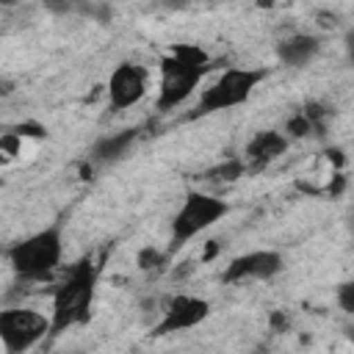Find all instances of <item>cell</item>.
Returning a JSON list of instances; mask_svg holds the SVG:
<instances>
[{
  "label": "cell",
  "mask_w": 354,
  "mask_h": 354,
  "mask_svg": "<svg viewBox=\"0 0 354 354\" xmlns=\"http://www.w3.org/2000/svg\"><path fill=\"white\" fill-rule=\"evenodd\" d=\"M102 266L94 254H83L50 290V335H64L91 318Z\"/></svg>",
  "instance_id": "obj_1"
},
{
  "label": "cell",
  "mask_w": 354,
  "mask_h": 354,
  "mask_svg": "<svg viewBox=\"0 0 354 354\" xmlns=\"http://www.w3.org/2000/svg\"><path fill=\"white\" fill-rule=\"evenodd\" d=\"M210 69L213 58L207 55V50H202L199 44H174L158 66V111L169 113L185 105Z\"/></svg>",
  "instance_id": "obj_2"
},
{
  "label": "cell",
  "mask_w": 354,
  "mask_h": 354,
  "mask_svg": "<svg viewBox=\"0 0 354 354\" xmlns=\"http://www.w3.org/2000/svg\"><path fill=\"white\" fill-rule=\"evenodd\" d=\"M6 263L19 282H47L64 263V227L55 221L14 241Z\"/></svg>",
  "instance_id": "obj_3"
},
{
  "label": "cell",
  "mask_w": 354,
  "mask_h": 354,
  "mask_svg": "<svg viewBox=\"0 0 354 354\" xmlns=\"http://www.w3.org/2000/svg\"><path fill=\"white\" fill-rule=\"evenodd\" d=\"M230 210H232L230 199H224L218 194L199 191V188H188L180 207L174 210V216L169 221V246H166V252L174 257L185 243H191L194 238H199L202 232H207L210 227L224 221L230 216Z\"/></svg>",
  "instance_id": "obj_4"
},
{
  "label": "cell",
  "mask_w": 354,
  "mask_h": 354,
  "mask_svg": "<svg viewBox=\"0 0 354 354\" xmlns=\"http://www.w3.org/2000/svg\"><path fill=\"white\" fill-rule=\"evenodd\" d=\"M266 77H268V69H263V66H227L210 86H205L199 91V100H196L194 111L188 113V119L227 113L232 108L246 105Z\"/></svg>",
  "instance_id": "obj_5"
},
{
  "label": "cell",
  "mask_w": 354,
  "mask_h": 354,
  "mask_svg": "<svg viewBox=\"0 0 354 354\" xmlns=\"http://www.w3.org/2000/svg\"><path fill=\"white\" fill-rule=\"evenodd\" d=\"M50 335V315L30 307H3L0 310V346L8 354H22L36 348Z\"/></svg>",
  "instance_id": "obj_6"
},
{
  "label": "cell",
  "mask_w": 354,
  "mask_h": 354,
  "mask_svg": "<svg viewBox=\"0 0 354 354\" xmlns=\"http://www.w3.org/2000/svg\"><path fill=\"white\" fill-rule=\"evenodd\" d=\"M213 313V304L205 296L196 293H174L160 313V321L149 329L152 337H166V335H180V332H191L199 324H205Z\"/></svg>",
  "instance_id": "obj_7"
},
{
  "label": "cell",
  "mask_w": 354,
  "mask_h": 354,
  "mask_svg": "<svg viewBox=\"0 0 354 354\" xmlns=\"http://www.w3.org/2000/svg\"><path fill=\"white\" fill-rule=\"evenodd\" d=\"M149 94V69L138 61H119L108 80H105V97L111 111H127L136 108Z\"/></svg>",
  "instance_id": "obj_8"
},
{
  "label": "cell",
  "mask_w": 354,
  "mask_h": 354,
  "mask_svg": "<svg viewBox=\"0 0 354 354\" xmlns=\"http://www.w3.org/2000/svg\"><path fill=\"white\" fill-rule=\"evenodd\" d=\"M285 271V257L277 249H252L243 254H235L224 271V285H246V282H268Z\"/></svg>",
  "instance_id": "obj_9"
},
{
  "label": "cell",
  "mask_w": 354,
  "mask_h": 354,
  "mask_svg": "<svg viewBox=\"0 0 354 354\" xmlns=\"http://www.w3.org/2000/svg\"><path fill=\"white\" fill-rule=\"evenodd\" d=\"M288 147H290V138L279 127H266L252 133V138L241 149V160L246 163L249 174H257V171H266L271 163H277L288 152Z\"/></svg>",
  "instance_id": "obj_10"
},
{
  "label": "cell",
  "mask_w": 354,
  "mask_h": 354,
  "mask_svg": "<svg viewBox=\"0 0 354 354\" xmlns=\"http://www.w3.org/2000/svg\"><path fill=\"white\" fill-rule=\"evenodd\" d=\"M329 119H332V108L321 100H310L299 108H293V113L285 116L282 122V133L290 138V141H304V138H324L326 136V127H329Z\"/></svg>",
  "instance_id": "obj_11"
},
{
  "label": "cell",
  "mask_w": 354,
  "mask_h": 354,
  "mask_svg": "<svg viewBox=\"0 0 354 354\" xmlns=\"http://www.w3.org/2000/svg\"><path fill=\"white\" fill-rule=\"evenodd\" d=\"M321 50H324L321 36L296 30V33H288L277 41V61L288 69H304L321 55Z\"/></svg>",
  "instance_id": "obj_12"
},
{
  "label": "cell",
  "mask_w": 354,
  "mask_h": 354,
  "mask_svg": "<svg viewBox=\"0 0 354 354\" xmlns=\"http://www.w3.org/2000/svg\"><path fill=\"white\" fill-rule=\"evenodd\" d=\"M136 141V130H119V133H111V136H102L94 147H91V160L97 163H108V160H116L127 152V147Z\"/></svg>",
  "instance_id": "obj_13"
},
{
  "label": "cell",
  "mask_w": 354,
  "mask_h": 354,
  "mask_svg": "<svg viewBox=\"0 0 354 354\" xmlns=\"http://www.w3.org/2000/svg\"><path fill=\"white\" fill-rule=\"evenodd\" d=\"M243 174H249V171H246V163L241 160V155H235V158H227V160L213 163L210 169H205V171H202V180L210 183V185L224 188V185L238 183Z\"/></svg>",
  "instance_id": "obj_14"
},
{
  "label": "cell",
  "mask_w": 354,
  "mask_h": 354,
  "mask_svg": "<svg viewBox=\"0 0 354 354\" xmlns=\"http://www.w3.org/2000/svg\"><path fill=\"white\" fill-rule=\"evenodd\" d=\"M169 260H171V254L166 252V249H155V246H147V249H141L138 252V268L141 271H147V274H158V271H163L166 266H169Z\"/></svg>",
  "instance_id": "obj_15"
},
{
  "label": "cell",
  "mask_w": 354,
  "mask_h": 354,
  "mask_svg": "<svg viewBox=\"0 0 354 354\" xmlns=\"http://www.w3.org/2000/svg\"><path fill=\"white\" fill-rule=\"evenodd\" d=\"M335 299H337V307H340L346 315H354V282H351V279H346V282L337 285Z\"/></svg>",
  "instance_id": "obj_16"
},
{
  "label": "cell",
  "mask_w": 354,
  "mask_h": 354,
  "mask_svg": "<svg viewBox=\"0 0 354 354\" xmlns=\"http://www.w3.org/2000/svg\"><path fill=\"white\" fill-rule=\"evenodd\" d=\"M44 11H50L53 17H69L77 14V0H41Z\"/></svg>",
  "instance_id": "obj_17"
},
{
  "label": "cell",
  "mask_w": 354,
  "mask_h": 354,
  "mask_svg": "<svg viewBox=\"0 0 354 354\" xmlns=\"http://www.w3.org/2000/svg\"><path fill=\"white\" fill-rule=\"evenodd\" d=\"M318 25L326 28V30H329V28L337 30V28H340V14H335V11H321V14H318Z\"/></svg>",
  "instance_id": "obj_18"
},
{
  "label": "cell",
  "mask_w": 354,
  "mask_h": 354,
  "mask_svg": "<svg viewBox=\"0 0 354 354\" xmlns=\"http://www.w3.org/2000/svg\"><path fill=\"white\" fill-rule=\"evenodd\" d=\"M17 0H0V6H14Z\"/></svg>",
  "instance_id": "obj_19"
},
{
  "label": "cell",
  "mask_w": 354,
  "mask_h": 354,
  "mask_svg": "<svg viewBox=\"0 0 354 354\" xmlns=\"http://www.w3.org/2000/svg\"><path fill=\"white\" fill-rule=\"evenodd\" d=\"M277 0H260V6H274Z\"/></svg>",
  "instance_id": "obj_20"
}]
</instances>
